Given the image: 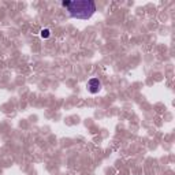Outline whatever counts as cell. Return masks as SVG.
Masks as SVG:
<instances>
[{
	"mask_svg": "<svg viewBox=\"0 0 175 175\" xmlns=\"http://www.w3.org/2000/svg\"><path fill=\"white\" fill-rule=\"evenodd\" d=\"M62 6L66 8L68 15L75 19L86 21L92 18V15L96 12V3L93 0H74V2L64 0Z\"/></svg>",
	"mask_w": 175,
	"mask_h": 175,
	"instance_id": "1",
	"label": "cell"
},
{
	"mask_svg": "<svg viewBox=\"0 0 175 175\" xmlns=\"http://www.w3.org/2000/svg\"><path fill=\"white\" fill-rule=\"evenodd\" d=\"M86 88H88L89 93H92V94H97L101 90V88H103L101 81L99 80V78H90V80L88 81V84H86Z\"/></svg>",
	"mask_w": 175,
	"mask_h": 175,
	"instance_id": "2",
	"label": "cell"
},
{
	"mask_svg": "<svg viewBox=\"0 0 175 175\" xmlns=\"http://www.w3.org/2000/svg\"><path fill=\"white\" fill-rule=\"evenodd\" d=\"M40 36L43 37V39H48V37L51 36V30L49 29H43L40 32Z\"/></svg>",
	"mask_w": 175,
	"mask_h": 175,
	"instance_id": "3",
	"label": "cell"
}]
</instances>
